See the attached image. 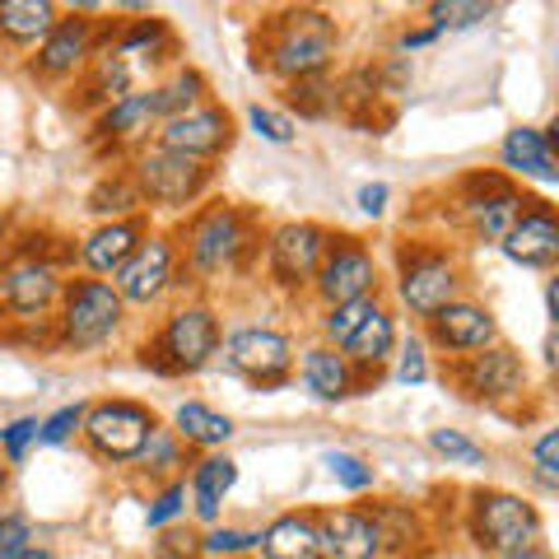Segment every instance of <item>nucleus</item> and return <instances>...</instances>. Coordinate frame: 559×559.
I'll return each instance as SVG.
<instances>
[{
  "label": "nucleus",
  "instance_id": "31",
  "mask_svg": "<svg viewBox=\"0 0 559 559\" xmlns=\"http://www.w3.org/2000/svg\"><path fill=\"white\" fill-rule=\"evenodd\" d=\"M164 51H173V33L164 20H135L131 28H121V38L112 47L117 61L127 57H150V61H164Z\"/></svg>",
  "mask_w": 559,
  "mask_h": 559
},
{
  "label": "nucleus",
  "instance_id": "2",
  "mask_svg": "<svg viewBox=\"0 0 559 559\" xmlns=\"http://www.w3.org/2000/svg\"><path fill=\"white\" fill-rule=\"evenodd\" d=\"M219 349V322L215 312L191 304L178 308L173 318L164 322V331L145 345V369L164 373V378H178V373H197L210 364V355Z\"/></svg>",
  "mask_w": 559,
  "mask_h": 559
},
{
  "label": "nucleus",
  "instance_id": "49",
  "mask_svg": "<svg viewBox=\"0 0 559 559\" xmlns=\"http://www.w3.org/2000/svg\"><path fill=\"white\" fill-rule=\"evenodd\" d=\"M388 197H392V191H388V182H364L355 201H359V210H364V215H373V219H378L382 210H388Z\"/></svg>",
  "mask_w": 559,
  "mask_h": 559
},
{
  "label": "nucleus",
  "instance_id": "5",
  "mask_svg": "<svg viewBox=\"0 0 559 559\" xmlns=\"http://www.w3.org/2000/svg\"><path fill=\"white\" fill-rule=\"evenodd\" d=\"M121 294L108 280H70L61 289V341L75 349H94L121 326Z\"/></svg>",
  "mask_w": 559,
  "mask_h": 559
},
{
  "label": "nucleus",
  "instance_id": "8",
  "mask_svg": "<svg viewBox=\"0 0 559 559\" xmlns=\"http://www.w3.org/2000/svg\"><path fill=\"white\" fill-rule=\"evenodd\" d=\"M457 261L443 252H425V248H401V271H396V294L415 318H433L439 308L457 299Z\"/></svg>",
  "mask_w": 559,
  "mask_h": 559
},
{
  "label": "nucleus",
  "instance_id": "11",
  "mask_svg": "<svg viewBox=\"0 0 559 559\" xmlns=\"http://www.w3.org/2000/svg\"><path fill=\"white\" fill-rule=\"evenodd\" d=\"M331 248V234L322 224H280L271 234V280L280 289H304L312 285V275H318L322 257Z\"/></svg>",
  "mask_w": 559,
  "mask_h": 559
},
{
  "label": "nucleus",
  "instance_id": "47",
  "mask_svg": "<svg viewBox=\"0 0 559 559\" xmlns=\"http://www.w3.org/2000/svg\"><path fill=\"white\" fill-rule=\"evenodd\" d=\"M429 378V364H425V349H419L415 341L401 349V359H396V382L401 388H419V382Z\"/></svg>",
  "mask_w": 559,
  "mask_h": 559
},
{
  "label": "nucleus",
  "instance_id": "24",
  "mask_svg": "<svg viewBox=\"0 0 559 559\" xmlns=\"http://www.w3.org/2000/svg\"><path fill=\"white\" fill-rule=\"evenodd\" d=\"M392 349H396V322H392V312L373 308L369 318L359 322L355 336L341 345V355H345L349 369H373V373H378L382 364L392 359Z\"/></svg>",
  "mask_w": 559,
  "mask_h": 559
},
{
  "label": "nucleus",
  "instance_id": "41",
  "mask_svg": "<svg viewBox=\"0 0 559 559\" xmlns=\"http://www.w3.org/2000/svg\"><path fill=\"white\" fill-rule=\"evenodd\" d=\"M38 425H43L38 415H20V419H10V425L0 429V452H5V462H24L28 457V448L38 443Z\"/></svg>",
  "mask_w": 559,
  "mask_h": 559
},
{
  "label": "nucleus",
  "instance_id": "14",
  "mask_svg": "<svg viewBox=\"0 0 559 559\" xmlns=\"http://www.w3.org/2000/svg\"><path fill=\"white\" fill-rule=\"evenodd\" d=\"M229 364L242 378L261 382V388H280L294 364V341L271 326H242L229 336Z\"/></svg>",
  "mask_w": 559,
  "mask_h": 559
},
{
  "label": "nucleus",
  "instance_id": "9",
  "mask_svg": "<svg viewBox=\"0 0 559 559\" xmlns=\"http://www.w3.org/2000/svg\"><path fill=\"white\" fill-rule=\"evenodd\" d=\"M312 285H318L326 308L373 299L378 294V261L359 238H331V248L322 257L318 275H312Z\"/></svg>",
  "mask_w": 559,
  "mask_h": 559
},
{
  "label": "nucleus",
  "instance_id": "51",
  "mask_svg": "<svg viewBox=\"0 0 559 559\" xmlns=\"http://www.w3.org/2000/svg\"><path fill=\"white\" fill-rule=\"evenodd\" d=\"M0 559H57L47 546H24V550H14V555H0Z\"/></svg>",
  "mask_w": 559,
  "mask_h": 559
},
{
  "label": "nucleus",
  "instance_id": "39",
  "mask_svg": "<svg viewBox=\"0 0 559 559\" xmlns=\"http://www.w3.org/2000/svg\"><path fill=\"white\" fill-rule=\"evenodd\" d=\"M197 546H201V555H210V559H229V555H248V550H257V546H261V532L215 527V532L197 536Z\"/></svg>",
  "mask_w": 559,
  "mask_h": 559
},
{
  "label": "nucleus",
  "instance_id": "7",
  "mask_svg": "<svg viewBox=\"0 0 559 559\" xmlns=\"http://www.w3.org/2000/svg\"><path fill=\"white\" fill-rule=\"evenodd\" d=\"M131 178L140 187V197H145V205H187L197 201L205 182H210V164L201 159H187V154H173V150H140L135 154V168Z\"/></svg>",
  "mask_w": 559,
  "mask_h": 559
},
{
  "label": "nucleus",
  "instance_id": "13",
  "mask_svg": "<svg viewBox=\"0 0 559 559\" xmlns=\"http://www.w3.org/2000/svg\"><path fill=\"white\" fill-rule=\"evenodd\" d=\"M61 271L43 257H14L0 271V308L14 318H43V312L61 299Z\"/></svg>",
  "mask_w": 559,
  "mask_h": 559
},
{
  "label": "nucleus",
  "instance_id": "1",
  "mask_svg": "<svg viewBox=\"0 0 559 559\" xmlns=\"http://www.w3.org/2000/svg\"><path fill=\"white\" fill-rule=\"evenodd\" d=\"M336 43H341V28L326 10H312V5L280 10L266 24V66L289 84L308 75H326V66L336 61Z\"/></svg>",
  "mask_w": 559,
  "mask_h": 559
},
{
  "label": "nucleus",
  "instance_id": "23",
  "mask_svg": "<svg viewBox=\"0 0 559 559\" xmlns=\"http://www.w3.org/2000/svg\"><path fill=\"white\" fill-rule=\"evenodd\" d=\"M266 559H322V540H318V518L312 513H280L266 532L261 546Z\"/></svg>",
  "mask_w": 559,
  "mask_h": 559
},
{
  "label": "nucleus",
  "instance_id": "12",
  "mask_svg": "<svg viewBox=\"0 0 559 559\" xmlns=\"http://www.w3.org/2000/svg\"><path fill=\"white\" fill-rule=\"evenodd\" d=\"M452 378H457V388L471 401H513L527 392V364H522L509 345H489V349L466 355Z\"/></svg>",
  "mask_w": 559,
  "mask_h": 559
},
{
  "label": "nucleus",
  "instance_id": "45",
  "mask_svg": "<svg viewBox=\"0 0 559 559\" xmlns=\"http://www.w3.org/2000/svg\"><path fill=\"white\" fill-rule=\"evenodd\" d=\"M187 509V485L182 480H173L168 489H164V495L159 499H154L150 503V513H145V522H150V527H168V522L173 518H178Z\"/></svg>",
  "mask_w": 559,
  "mask_h": 559
},
{
  "label": "nucleus",
  "instance_id": "52",
  "mask_svg": "<svg viewBox=\"0 0 559 559\" xmlns=\"http://www.w3.org/2000/svg\"><path fill=\"white\" fill-rule=\"evenodd\" d=\"M499 559H550L546 546H527V550H509V555H499Z\"/></svg>",
  "mask_w": 559,
  "mask_h": 559
},
{
  "label": "nucleus",
  "instance_id": "4",
  "mask_svg": "<svg viewBox=\"0 0 559 559\" xmlns=\"http://www.w3.org/2000/svg\"><path fill=\"white\" fill-rule=\"evenodd\" d=\"M471 532L495 555L527 550L540 540V513L509 489H476L471 495Z\"/></svg>",
  "mask_w": 559,
  "mask_h": 559
},
{
  "label": "nucleus",
  "instance_id": "40",
  "mask_svg": "<svg viewBox=\"0 0 559 559\" xmlns=\"http://www.w3.org/2000/svg\"><path fill=\"white\" fill-rule=\"evenodd\" d=\"M322 466L331 471V480H336V485H345V489H355V495H359V489H369L378 476H373V466L369 462H364V457H355V452H326V457H322Z\"/></svg>",
  "mask_w": 559,
  "mask_h": 559
},
{
  "label": "nucleus",
  "instance_id": "28",
  "mask_svg": "<svg viewBox=\"0 0 559 559\" xmlns=\"http://www.w3.org/2000/svg\"><path fill=\"white\" fill-rule=\"evenodd\" d=\"M238 480V462L234 457H205L191 471V499H197V518L201 522H219V503Z\"/></svg>",
  "mask_w": 559,
  "mask_h": 559
},
{
  "label": "nucleus",
  "instance_id": "50",
  "mask_svg": "<svg viewBox=\"0 0 559 559\" xmlns=\"http://www.w3.org/2000/svg\"><path fill=\"white\" fill-rule=\"evenodd\" d=\"M433 38H439V33H433V28H415V33H406V38H401V51H415V47H429Z\"/></svg>",
  "mask_w": 559,
  "mask_h": 559
},
{
  "label": "nucleus",
  "instance_id": "35",
  "mask_svg": "<svg viewBox=\"0 0 559 559\" xmlns=\"http://www.w3.org/2000/svg\"><path fill=\"white\" fill-rule=\"evenodd\" d=\"M201 94H205V75H201V70H187L182 66L168 84H159V117L168 121V117H178L187 108H197Z\"/></svg>",
  "mask_w": 559,
  "mask_h": 559
},
{
  "label": "nucleus",
  "instance_id": "38",
  "mask_svg": "<svg viewBox=\"0 0 559 559\" xmlns=\"http://www.w3.org/2000/svg\"><path fill=\"white\" fill-rule=\"evenodd\" d=\"M429 448L448 457V466H485V448L471 443L462 429H429Z\"/></svg>",
  "mask_w": 559,
  "mask_h": 559
},
{
  "label": "nucleus",
  "instance_id": "15",
  "mask_svg": "<svg viewBox=\"0 0 559 559\" xmlns=\"http://www.w3.org/2000/svg\"><path fill=\"white\" fill-rule=\"evenodd\" d=\"M429 341L448 349V355H476V349L499 345V322L495 312L480 308V304H466V299H452L448 308H439L429 318Z\"/></svg>",
  "mask_w": 559,
  "mask_h": 559
},
{
  "label": "nucleus",
  "instance_id": "42",
  "mask_svg": "<svg viewBox=\"0 0 559 559\" xmlns=\"http://www.w3.org/2000/svg\"><path fill=\"white\" fill-rule=\"evenodd\" d=\"M532 471H536V480L546 489H559V433L555 429H546L532 443Z\"/></svg>",
  "mask_w": 559,
  "mask_h": 559
},
{
  "label": "nucleus",
  "instance_id": "34",
  "mask_svg": "<svg viewBox=\"0 0 559 559\" xmlns=\"http://www.w3.org/2000/svg\"><path fill=\"white\" fill-rule=\"evenodd\" d=\"M373 308H378V294H373V299H355V304H336V308H326V312H322V336H326L322 345L341 349V345L359 331V322L369 318Z\"/></svg>",
  "mask_w": 559,
  "mask_h": 559
},
{
  "label": "nucleus",
  "instance_id": "16",
  "mask_svg": "<svg viewBox=\"0 0 559 559\" xmlns=\"http://www.w3.org/2000/svg\"><path fill=\"white\" fill-rule=\"evenodd\" d=\"M173 266H178V257H173V242L164 234H154V238H145L127 257V266L117 271L112 289L121 294V304H154L173 285Z\"/></svg>",
  "mask_w": 559,
  "mask_h": 559
},
{
  "label": "nucleus",
  "instance_id": "20",
  "mask_svg": "<svg viewBox=\"0 0 559 559\" xmlns=\"http://www.w3.org/2000/svg\"><path fill=\"white\" fill-rule=\"evenodd\" d=\"M159 90H150V94H127V98H117L112 108H103L98 112V135L103 140H112V145H135V140H145L159 131Z\"/></svg>",
  "mask_w": 559,
  "mask_h": 559
},
{
  "label": "nucleus",
  "instance_id": "37",
  "mask_svg": "<svg viewBox=\"0 0 559 559\" xmlns=\"http://www.w3.org/2000/svg\"><path fill=\"white\" fill-rule=\"evenodd\" d=\"M140 462H145L150 476H159V471L182 466V439H178L173 429L154 425V429H150V439H145V448H140Z\"/></svg>",
  "mask_w": 559,
  "mask_h": 559
},
{
  "label": "nucleus",
  "instance_id": "32",
  "mask_svg": "<svg viewBox=\"0 0 559 559\" xmlns=\"http://www.w3.org/2000/svg\"><path fill=\"white\" fill-rule=\"evenodd\" d=\"M127 94H131V66L117 61L112 51H108V57H98L94 75L84 80V103H103V108H112V103L127 98Z\"/></svg>",
  "mask_w": 559,
  "mask_h": 559
},
{
  "label": "nucleus",
  "instance_id": "55",
  "mask_svg": "<svg viewBox=\"0 0 559 559\" xmlns=\"http://www.w3.org/2000/svg\"><path fill=\"white\" fill-rule=\"evenodd\" d=\"M5 480H10V471H5V462H0V489H5Z\"/></svg>",
  "mask_w": 559,
  "mask_h": 559
},
{
  "label": "nucleus",
  "instance_id": "18",
  "mask_svg": "<svg viewBox=\"0 0 559 559\" xmlns=\"http://www.w3.org/2000/svg\"><path fill=\"white\" fill-rule=\"evenodd\" d=\"M90 57H94V20H75V14H70V20H57V28L38 43L33 70H38L43 80H66Z\"/></svg>",
  "mask_w": 559,
  "mask_h": 559
},
{
  "label": "nucleus",
  "instance_id": "22",
  "mask_svg": "<svg viewBox=\"0 0 559 559\" xmlns=\"http://www.w3.org/2000/svg\"><path fill=\"white\" fill-rule=\"evenodd\" d=\"M503 168L518 173V178H536V182H546L555 187L559 182V168H555V154H550V140L540 135L536 127H513L509 135H503Z\"/></svg>",
  "mask_w": 559,
  "mask_h": 559
},
{
  "label": "nucleus",
  "instance_id": "54",
  "mask_svg": "<svg viewBox=\"0 0 559 559\" xmlns=\"http://www.w3.org/2000/svg\"><path fill=\"white\" fill-rule=\"evenodd\" d=\"M5 238H10V215L0 210V248H5Z\"/></svg>",
  "mask_w": 559,
  "mask_h": 559
},
{
  "label": "nucleus",
  "instance_id": "21",
  "mask_svg": "<svg viewBox=\"0 0 559 559\" xmlns=\"http://www.w3.org/2000/svg\"><path fill=\"white\" fill-rule=\"evenodd\" d=\"M145 242V229L140 219H112V224H98V229L80 242V261L90 266L94 275H117L127 266V257Z\"/></svg>",
  "mask_w": 559,
  "mask_h": 559
},
{
  "label": "nucleus",
  "instance_id": "25",
  "mask_svg": "<svg viewBox=\"0 0 559 559\" xmlns=\"http://www.w3.org/2000/svg\"><path fill=\"white\" fill-rule=\"evenodd\" d=\"M304 382H308L312 396H322V401H345L349 392H355V369L345 364L341 349L312 345V349H304Z\"/></svg>",
  "mask_w": 559,
  "mask_h": 559
},
{
  "label": "nucleus",
  "instance_id": "36",
  "mask_svg": "<svg viewBox=\"0 0 559 559\" xmlns=\"http://www.w3.org/2000/svg\"><path fill=\"white\" fill-rule=\"evenodd\" d=\"M289 108H299V117H326L336 108V84L326 75H308V80H294L289 84Z\"/></svg>",
  "mask_w": 559,
  "mask_h": 559
},
{
  "label": "nucleus",
  "instance_id": "29",
  "mask_svg": "<svg viewBox=\"0 0 559 559\" xmlns=\"http://www.w3.org/2000/svg\"><path fill=\"white\" fill-rule=\"evenodd\" d=\"M173 433L191 448H219V443L234 439V419L210 411L205 401H182L178 415H173Z\"/></svg>",
  "mask_w": 559,
  "mask_h": 559
},
{
  "label": "nucleus",
  "instance_id": "30",
  "mask_svg": "<svg viewBox=\"0 0 559 559\" xmlns=\"http://www.w3.org/2000/svg\"><path fill=\"white\" fill-rule=\"evenodd\" d=\"M140 205H145V197H140V187H135L131 173H112V178H103L90 191V210H94V215H103V224L131 215V210H140Z\"/></svg>",
  "mask_w": 559,
  "mask_h": 559
},
{
  "label": "nucleus",
  "instance_id": "33",
  "mask_svg": "<svg viewBox=\"0 0 559 559\" xmlns=\"http://www.w3.org/2000/svg\"><path fill=\"white\" fill-rule=\"evenodd\" d=\"M489 14H495V5H485V0H433L429 5V28L433 33H457V28H476L485 24Z\"/></svg>",
  "mask_w": 559,
  "mask_h": 559
},
{
  "label": "nucleus",
  "instance_id": "46",
  "mask_svg": "<svg viewBox=\"0 0 559 559\" xmlns=\"http://www.w3.org/2000/svg\"><path fill=\"white\" fill-rule=\"evenodd\" d=\"M33 546V522L24 513H0V555Z\"/></svg>",
  "mask_w": 559,
  "mask_h": 559
},
{
  "label": "nucleus",
  "instance_id": "53",
  "mask_svg": "<svg viewBox=\"0 0 559 559\" xmlns=\"http://www.w3.org/2000/svg\"><path fill=\"white\" fill-rule=\"evenodd\" d=\"M555 299H559V280H546V318L555 322Z\"/></svg>",
  "mask_w": 559,
  "mask_h": 559
},
{
  "label": "nucleus",
  "instance_id": "10",
  "mask_svg": "<svg viewBox=\"0 0 559 559\" xmlns=\"http://www.w3.org/2000/svg\"><path fill=\"white\" fill-rule=\"evenodd\" d=\"M154 140H159V150H173V154H187V159H215L219 150H229L234 140V121L224 108H215V103H197V108H187L178 117L159 121V131H154Z\"/></svg>",
  "mask_w": 559,
  "mask_h": 559
},
{
  "label": "nucleus",
  "instance_id": "48",
  "mask_svg": "<svg viewBox=\"0 0 559 559\" xmlns=\"http://www.w3.org/2000/svg\"><path fill=\"white\" fill-rule=\"evenodd\" d=\"M154 555L159 559H201V546H197V536L191 532H168L159 546H154Z\"/></svg>",
  "mask_w": 559,
  "mask_h": 559
},
{
  "label": "nucleus",
  "instance_id": "19",
  "mask_svg": "<svg viewBox=\"0 0 559 559\" xmlns=\"http://www.w3.org/2000/svg\"><path fill=\"white\" fill-rule=\"evenodd\" d=\"M499 248L509 261H518V266H550L559 257V224L540 201H527V210L518 215V224Z\"/></svg>",
  "mask_w": 559,
  "mask_h": 559
},
{
  "label": "nucleus",
  "instance_id": "17",
  "mask_svg": "<svg viewBox=\"0 0 559 559\" xmlns=\"http://www.w3.org/2000/svg\"><path fill=\"white\" fill-rule=\"evenodd\" d=\"M322 559H378L382 555V522L359 509H331L318 518Z\"/></svg>",
  "mask_w": 559,
  "mask_h": 559
},
{
  "label": "nucleus",
  "instance_id": "3",
  "mask_svg": "<svg viewBox=\"0 0 559 559\" xmlns=\"http://www.w3.org/2000/svg\"><path fill=\"white\" fill-rule=\"evenodd\" d=\"M252 248V234H248V215L238 205L219 201V205H205L187 229V257H191V271L197 275H224L234 271L242 252Z\"/></svg>",
  "mask_w": 559,
  "mask_h": 559
},
{
  "label": "nucleus",
  "instance_id": "27",
  "mask_svg": "<svg viewBox=\"0 0 559 559\" xmlns=\"http://www.w3.org/2000/svg\"><path fill=\"white\" fill-rule=\"evenodd\" d=\"M462 210H466V219H471V229H476V238L503 242V238H509V229L518 224V215L527 210V197H522V191H513V187H503V191H495V197L471 201V205H462Z\"/></svg>",
  "mask_w": 559,
  "mask_h": 559
},
{
  "label": "nucleus",
  "instance_id": "43",
  "mask_svg": "<svg viewBox=\"0 0 559 559\" xmlns=\"http://www.w3.org/2000/svg\"><path fill=\"white\" fill-rule=\"evenodd\" d=\"M84 425V406L75 401V406H61L57 415H47L43 425H38V443H47V448H61L70 433H75Z\"/></svg>",
  "mask_w": 559,
  "mask_h": 559
},
{
  "label": "nucleus",
  "instance_id": "26",
  "mask_svg": "<svg viewBox=\"0 0 559 559\" xmlns=\"http://www.w3.org/2000/svg\"><path fill=\"white\" fill-rule=\"evenodd\" d=\"M57 20L61 14L51 0H0V38L5 43H43Z\"/></svg>",
  "mask_w": 559,
  "mask_h": 559
},
{
  "label": "nucleus",
  "instance_id": "44",
  "mask_svg": "<svg viewBox=\"0 0 559 559\" xmlns=\"http://www.w3.org/2000/svg\"><path fill=\"white\" fill-rule=\"evenodd\" d=\"M248 121H252V131L261 135V140H271V145H289L294 140V117H285V112H275V108H248Z\"/></svg>",
  "mask_w": 559,
  "mask_h": 559
},
{
  "label": "nucleus",
  "instance_id": "6",
  "mask_svg": "<svg viewBox=\"0 0 559 559\" xmlns=\"http://www.w3.org/2000/svg\"><path fill=\"white\" fill-rule=\"evenodd\" d=\"M154 425H159L154 411L117 396V401H98V406L84 411L80 429H84V439H90V448L98 452L103 462H135Z\"/></svg>",
  "mask_w": 559,
  "mask_h": 559
}]
</instances>
